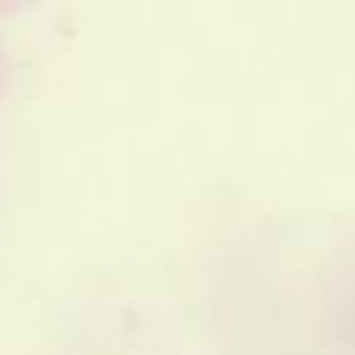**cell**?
<instances>
[]
</instances>
